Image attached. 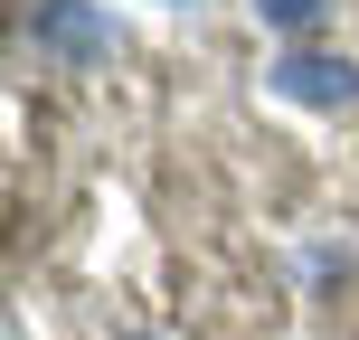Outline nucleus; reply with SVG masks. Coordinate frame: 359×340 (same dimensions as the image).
Returning a JSON list of instances; mask_svg holds the SVG:
<instances>
[{"label": "nucleus", "instance_id": "f257e3e1", "mask_svg": "<svg viewBox=\"0 0 359 340\" xmlns=\"http://www.w3.org/2000/svg\"><path fill=\"white\" fill-rule=\"evenodd\" d=\"M38 48H57L67 67H95V57H114V19L95 10V0H38Z\"/></svg>", "mask_w": 359, "mask_h": 340}, {"label": "nucleus", "instance_id": "7ed1b4c3", "mask_svg": "<svg viewBox=\"0 0 359 340\" xmlns=\"http://www.w3.org/2000/svg\"><path fill=\"white\" fill-rule=\"evenodd\" d=\"M255 19H265V29H312V19H322V0H246Z\"/></svg>", "mask_w": 359, "mask_h": 340}, {"label": "nucleus", "instance_id": "f03ea898", "mask_svg": "<svg viewBox=\"0 0 359 340\" xmlns=\"http://www.w3.org/2000/svg\"><path fill=\"white\" fill-rule=\"evenodd\" d=\"M265 86L284 95V104H359V67L350 57H274Z\"/></svg>", "mask_w": 359, "mask_h": 340}]
</instances>
